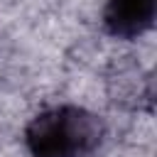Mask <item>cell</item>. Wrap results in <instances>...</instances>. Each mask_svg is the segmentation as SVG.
<instances>
[{
  "label": "cell",
  "instance_id": "obj_1",
  "mask_svg": "<svg viewBox=\"0 0 157 157\" xmlns=\"http://www.w3.org/2000/svg\"><path fill=\"white\" fill-rule=\"evenodd\" d=\"M98 140L96 120L81 108H52L27 128V147L34 157H78Z\"/></svg>",
  "mask_w": 157,
  "mask_h": 157
},
{
  "label": "cell",
  "instance_id": "obj_2",
  "mask_svg": "<svg viewBox=\"0 0 157 157\" xmlns=\"http://www.w3.org/2000/svg\"><path fill=\"white\" fill-rule=\"evenodd\" d=\"M157 0H108L103 22L115 37H137L155 20Z\"/></svg>",
  "mask_w": 157,
  "mask_h": 157
}]
</instances>
